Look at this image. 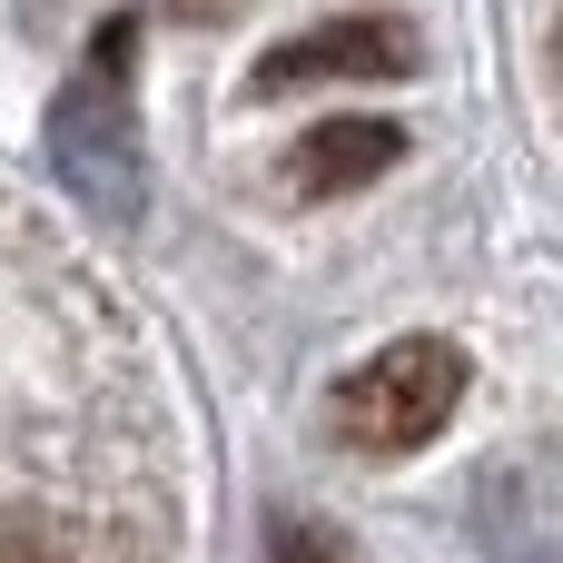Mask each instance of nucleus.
<instances>
[{"instance_id": "f257e3e1", "label": "nucleus", "mask_w": 563, "mask_h": 563, "mask_svg": "<svg viewBox=\"0 0 563 563\" xmlns=\"http://www.w3.org/2000/svg\"><path fill=\"white\" fill-rule=\"evenodd\" d=\"M465 346L455 336H396V346H376L366 366H346L336 376V396H327V426H336V445H356V455H416L426 435H445V416L465 406Z\"/></svg>"}, {"instance_id": "f03ea898", "label": "nucleus", "mask_w": 563, "mask_h": 563, "mask_svg": "<svg viewBox=\"0 0 563 563\" xmlns=\"http://www.w3.org/2000/svg\"><path fill=\"white\" fill-rule=\"evenodd\" d=\"M416 69V30L396 10H346L327 30H297L257 59V89H317V79H406Z\"/></svg>"}, {"instance_id": "7ed1b4c3", "label": "nucleus", "mask_w": 563, "mask_h": 563, "mask_svg": "<svg viewBox=\"0 0 563 563\" xmlns=\"http://www.w3.org/2000/svg\"><path fill=\"white\" fill-rule=\"evenodd\" d=\"M396 158H406V129H396V119H317V129L277 158V178H287L297 198H336V188L386 178Z\"/></svg>"}, {"instance_id": "20e7f679", "label": "nucleus", "mask_w": 563, "mask_h": 563, "mask_svg": "<svg viewBox=\"0 0 563 563\" xmlns=\"http://www.w3.org/2000/svg\"><path fill=\"white\" fill-rule=\"evenodd\" d=\"M0 563H69V554L40 515H0Z\"/></svg>"}, {"instance_id": "39448f33", "label": "nucleus", "mask_w": 563, "mask_h": 563, "mask_svg": "<svg viewBox=\"0 0 563 563\" xmlns=\"http://www.w3.org/2000/svg\"><path fill=\"white\" fill-rule=\"evenodd\" d=\"M228 10H238V0H168V20H198V30H208V20H228Z\"/></svg>"}]
</instances>
